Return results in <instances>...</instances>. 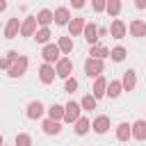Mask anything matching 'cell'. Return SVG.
<instances>
[{
    "mask_svg": "<svg viewBox=\"0 0 146 146\" xmlns=\"http://www.w3.org/2000/svg\"><path fill=\"white\" fill-rule=\"evenodd\" d=\"M98 36H107V30L105 27H98Z\"/></svg>",
    "mask_w": 146,
    "mask_h": 146,
    "instance_id": "8d00e7d4",
    "label": "cell"
},
{
    "mask_svg": "<svg viewBox=\"0 0 146 146\" xmlns=\"http://www.w3.org/2000/svg\"><path fill=\"white\" fill-rule=\"evenodd\" d=\"M11 66V59L9 57H0V68H9Z\"/></svg>",
    "mask_w": 146,
    "mask_h": 146,
    "instance_id": "836d02e7",
    "label": "cell"
},
{
    "mask_svg": "<svg viewBox=\"0 0 146 146\" xmlns=\"http://www.w3.org/2000/svg\"><path fill=\"white\" fill-rule=\"evenodd\" d=\"M34 39H36V43H48V39H50V30H48V27H41V30L34 34Z\"/></svg>",
    "mask_w": 146,
    "mask_h": 146,
    "instance_id": "f1b7e54d",
    "label": "cell"
},
{
    "mask_svg": "<svg viewBox=\"0 0 146 146\" xmlns=\"http://www.w3.org/2000/svg\"><path fill=\"white\" fill-rule=\"evenodd\" d=\"M78 89V80L75 78H66V84H64V91H68V94H73Z\"/></svg>",
    "mask_w": 146,
    "mask_h": 146,
    "instance_id": "1f68e13d",
    "label": "cell"
},
{
    "mask_svg": "<svg viewBox=\"0 0 146 146\" xmlns=\"http://www.w3.org/2000/svg\"><path fill=\"white\" fill-rule=\"evenodd\" d=\"M130 34L132 36H146V23L144 21H132L130 23Z\"/></svg>",
    "mask_w": 146,
    "mask_h": 146,
    "instance_id": "ac0fdd59",
    "label": "cell"
},
{
    "mask_svg": "<svg viewBox=\"0 0 146 146\" xmlns=\"http://www.w3.org/2000/svg\"><path fill=\"white\" fill-rule=\"evenodd\" d=\"M7 9V0H0V11H5Z\"/></svg>",
    "mask_w": 146,
    "mask_h": 146,
    "instance_id": "74e56055",
    "label": "cell"
},
{
    "mask_svg": "<svg viewBox=\"0 0 146 146\" xmlns=\"http://www.w3.org/2000/svg\"><path fill=\"white\" fill-rule=\"evenodd\" d=\"M105 89H107V82H105V78H96V82H94V98H103L105 96Z\"/></svg>",
    "mask_w": 146,
    "mask_h": 146,
    "instance_id": "9a60e30c",
    "label": "cell"
},
{
    "mask_svg": "<svg viewBox=\"0 0 146 146\" xmlns=\"http://www.w3.org/2000/svg\"><path fill=\"white\" fill-rule=\"evenodd\" d=\"M107 5V0H94V11H103Z\"/></svg>",
    "mask_w": 146,
    "mask_h": 146,
    "instance_id": "d6a6232c",
    "label": "cell"
},
{
    "mask_svg": "<svg viewBox=\"0 0 146 146\" xmlns=\"http://www.w3.org/2000/svg\"><path fill=\"white\" fill-rule=\"evenodd\" d=\"M84 2H87V0H71V5H73L75 9H80V7H84Z\"/></svg>",
    "mask_w": 146,
    "mask_h": 146,
    "instance_id": "e575fe53",
    "label": "cell"
},
{
    "mask_svg": "<svg viewBox=\"0 0 146 146\" xmlns=\"http://www.w3.org/2000/svg\"><path fill=\"white\" fill-rule=\"evenodd\" d=\"M18 30H21L18 18H9V23H7V27H5V36H7V39H14V36L18 34Z\"/></svg>",
    "mask_w": 146,
    "mask_h": 146,
    "instance_id": "5bb4252c",
    "label": "cell"
},
{
    "mask_svg": "<svg viewBox=\"0 0 146 146\" xmlns=\"http://www.w3.org/2000/svg\"><path fill=\"white\" fill-rule=\"evenodd\" d=\"M16 146H32V139H30V135H25V132L16 135Z\"/></svg>",
    "mask_w": 146,
    "mask_h": 146,
    "instance_id": "4dcf8cb0",
    "label": "cell"
},
{
    "mask_svg": "<svg viewBox=\"0 0 146 146\" xmlns=\"http://www.w3.org/2000/svg\"><path fill=\"white\" fill-rule=\"evenodd\" d=\"M135 7L137 9H146V0H135Z\"/></svg>",
    "mask_w": 146,
    "mask_h": 146,
    "instance_id": "d590c367",
    "label": "cell"
},
{
    "mask_svg": "<svg viewBox=\"0 0 146 146\" xmlns=\"http://www.w3.org/2000/svg\"><path fill=\"white\" fill-rule=\"evenodd\" d=\"M135 82H137V75H135L132 68H128V71L123 73V80H121L123 89H125V91H132V89H135Z\"/></svg>",
    "mask_w": 146,
    "mask_h": 146,
    "instance_id": "30bf717a",
    "label": "cell"
},
{
    "mask_svg": "<svg viewBox=\"0 0 146 146\" xmlns=\"http://www.w3.org/2000/svg\"><path fill=\"white\" fill-rule=\"evenodd\" d=\"M82 34H84L87 43H91V46L98 41V27H96L94 23H84V30H82Z\"/></svg>",
    "mask_w": 146,
    "mask_h": 146,
    "instance_id": "8992f818",
    "label": "cell"
},
{
    "mask_svg": "<svg viewBox=\"0 0 146 146\" xmlns=\"http://www.w3.org/2000/svg\"><path fill=\"white\" fill-rule=\"evenodd\" d=\"M0 146H2V135H0Z\"/></svg>",
    "mask_w": 146,
    "mask_h": 146,
    "instance_id": "f35d334b",
    "label": "cell"
},
{
    "mask_svg": "<svg viewBox=\"0 0 146 146\" xmlns=\"http://www.w3.org/2000/svg\"><path fill=\"white\" fill-rule=\"evenodd\" d=\"M110 57H112L114 62H123V59H125V48H121V46L112 48V50H110Z\"/></svg>",
    "mask_w": 146,
    "mask_h": 146,
    "instance_id": "4316f807",
    "label": "cell"
},
{
    "mask_svg": "<svg viewBox=\"0 0 146 146\" xmlns=\"http://www.w3.org/2000/svg\"><path fill=\"white\" fill-rule=\"evenodd\" d=\"M84 23H87L84 18H73V21L68 23V32H71L73 36H75V34H80V32L84 30Z\"/></svg>",
    "mask_w": 146,
    "mask_h": 146,
    "instance_id": "ffe728a7",
    "label": "cell"
},
{
    "mask_svg": "<svg viewBox=\"0 0 146 146\" xmlns=\"http://www.w3.org/2000/svg\"><path fill=\"white\" fill-rule=\"evenodd\" d=\"M41 114H43V105H41L39 100H32V103L27 105V116H30V119H39Z\"/></svg>",
    "mask_w": 146,
    "mask_h": 146,
    "instance_id": "2e32d148",
    "label": "cell"
},
{
    "mask_svg": "<svg viewBox=\"0 0 146 146\" xmlns=\"http://www.w3.org/2000/svg\"><path fill=\"white\" fill-rule=\"evenodd\" d=\"M105 9L110 11V16H116V14L121 11V0H107Z\"/></svg>",
    "mask_w": 146,
    "mask_h": 146,
    "instance_id": "83f0119b",
    "label": "cell"
},
{
    "mask_svg": "<svg viewBox=\"0 0 146 146\" xmlns=\"http://www.w3.org/2000/svg\"><path fill=\"white\" fill-rule=\"evenodd\" d=\"M25 68H27V57H18L16 62H11V66H9V75L11 78H21L23 73H25Z\"/></svg>",
    "mask_w": 146,
    "mask_h": 146,
    "instance_id": "7a4b0ae2",
    "label": "cell"
},
{
    "mask_svg": "<svg viewBox=\"0 0 146 146\" xmlns=\"http://www.w3.org/2000/svg\"><path fill=\"white\" fill-rule=\"evenodd\" d=\"M130 137L135 139H146V121H135L130 125Z\"/></svg>",
    "mask_w": 146,
    "mask_h": 146,
    "instance_id": "52a82bcc",
    "label": "cell"
},
{
    "mask_svg": "<svg viewBox=\"0 0 146 146\" xmlns=\"http://www.w3.org/2000/svg\"><path fill=\"white\" fill-rule=\"evenodd\" d=\"M91 55L96 57V59H103V57H107L110 55V48H105V46H91Z\"/></svg>",
    "mask_w": 146,
    "mask_h": 146,
    "instance_id": "cb8c5ba5",
    "label": "cell"
},
{
    "mask_svg": "<svg viewBox=\"0 0 146 146\" xmlns=\"http://www.w3.org/2000/svg\"><path fill=\"white\" fill-rule=\"evenodd\" d=\"M121 89H123V84H121L119 80H112V82L107 84V91H105V94H110V98H116V96L121 94Z\"/></svg>",
    "mask_w": 146,
    "mask_h": 146,
    "instance_id": "44dd1931",
    "label": "cell"
},
{
    "mask_svg": "<svg viewBox=\"0 0 146 146\" xmlns=\"http://www.w3.org/2000/svg\"><path fill=\"white\" fill-rule=\"evenodd\" d=\"M80 107H82V110H87V112H91V110H96V98H94L91 94H87V96L82 98V103H80Z\"/></svg>",
    "mask_w": 146,
    "mask_h": 146,
    "instance_id": "d4e9b609",
    "label": "cell"
},
{
    "mask_svg": "<svg viewBox=\"0 0 146 146\" xmlns=\"http://www.w3.org/2000/svg\"><path fill=\"white\" fill-rule=\"evenodd\" d=\"M128 137H130V125H128V123H119V128H116V139H119V141H128Z\"/></svg>",
    "mask_w": 146,
    "mask_h": 146,
    "instance_id": "7402d4cb",
    "label": "cell"
},
{
    "mask_svg": "<svg viewBox=\"0 0 146 146\" xmlns=\"http://www.w3.org/2000/svg\"><path fill=\"white\" fill-rule=\"evenodd\" d=\"M48 116L55 119V121L64 119V107H62V105H50V107H48Z\"/></svg>",
    "mask_w": 146,
    "mask_h": 146,
    "instance_id": "603a6c76",
    "label": "cell"
},
{
    "mask_svg": "<svg viewBox=\"0 0 146 146\" xmlns=\"http://www.w3.org/2000/svg\"><path fill=\"white\" fill-rule=\"evenodd\" d=\"M39 78H41L43 84H50V82L55 80V68H52L50 64H43V66L39 68Z\"/></svg>",
    "mask_w": 146,
    "mask_h": 146,
    "instance_id": "9c48e42d",
    "label": "cell"
},
{
    "mask_svg": "<svg viewBox=\"0 0 146 146\" xmlns=\"http://www.w3.org/2000/svg\"><path fill=\"white\" fill-rule=\"evenodd\" d=\"M68 18H71V16H68V9H66V7H59V9L52 14V21H55L57 25H68Z\"/></svg>",
    "mask_w": 146,
    "mask_h": 146,
    "instance_id": "4fadbf2b",
    "label": "cell"
},
{
    "mask_svg": "<svg viewBox=\"0 0 146 146\" xmlns=\"http://www.w3.org/2000/svg\"><path fill=\"white\" fill-rule=\"evenodd\" d=\"M41 55H43L46 64H50V62H57V57H59V46H55V43H46Z\"/></svg>",
    "mask_w": 146,
    "mask_h": 146,
    "instance_id": "277c9868",
    "label": "cell"
},
{
    "mask_svg": "<svg viewBox=\"0 0 146 146\" xmlns=\"http://www.w3.org/2000/svg\"><path fill=\"white\" fill-rule=\"evenodd\" d=\"M110 32H112V36H114V39H123V36H125V23L116 18V21L110 25Z\"/></svg>",
    "mask_w": 146,
    "mask_h": 146,
    "instance_id": "8fae6325",
    "label": "cell"
},
{
    "mask_svg": "<svg viewBox=\"0 0 146 146\" xmlns=\"http://www.w3.org/2000/svg\"><path fill=\"white\" fill-rule=\"evenodd\" d=\"M71 71H73V62L71 59H57V68H55V73L59 75V78H68L71 75Z\"/></svg>",
    "mask_w": 146,
    "mask_h": 146,
    "instance_id": "5b68a950",
    "label": "cell"
},
{
    "mask_svg": "<svg viewBox=\"0 0 146 146\" xmlns=\"http://www.w3.org/2000/svg\"><path fill=\"white\" fill-rule=\"evenodd\" d=\"M87 130H89V119L80 116V119L75 121V132H78V135H87Z\"/></svg>",
    "mask_w": 146,
    "mask_h": 146,
    "instance_id": "484cf974",
    "label": "cell"
},
{
    "mask_svg": "<svg viewBox=\"0 0 146 146\" xmlns=\"http://www.w3.org/2000/svg\"><path fill=\"white\" fill-rule=\"evenodd\" d=\"M57 46H59V50H62V52H71V50H73V41H71L68 36H62Z\"/></svg>",
    "mask_w": 146,
    "mask_h": 146,
    "instance_id": "f546056e",
    "label": "cell"
},
{
    "mask_svg": "<svg viewBox=\"0 0 146 146\" xmlns=\"http://www.w3.org/2000/svg\"><path fill=\"white\" fill-rule=\"evenodd\" d=\"M34 30H36V16L25 18V21H23V25H21V34H23V36H32V34H34Z\"/></svg>",
    "mask_w": 146,
    "mask_h": 146,
    "instance_id": "ba28073f",
    "label": "cell"
},
{
    "mask_svg": "<svg viewBox=\"0 0 146 146\" xmlns=\"http://www.w3.org/2000/svg\"><path fill=\"white\" fill-rule=\"evenodd\" d=\"M84 71H87V75H89V78H98V75L103 73V62H100V59H96V57H91V59H87V62H84Z\"/></svg>",
    "mask_w": 146,
    "mask_h": 146,
    "instance_id": "6da1fadb",
    "label": "cell"
},
{
    "mask_svg": "<svg viewBox=\"0 0 146 146\" xmlns=\"http://www.w3.org/2000/svg\"><path fill=\"white\" fill-rule=\"evenodd\" d=\"M94 130H96L98 135L107 132V130H110V119H107V116H96V121H94Z\"/></svg>",
    "mask_w": 146,
    "mask_h": 146,
    "instance_id": "e0dca14e",
    "label": "cell"
},
{
    "mask_svg": "<svg viewBox=\"0 0 146 146\" xmlns=\"http://www.w3.org/2000/svg\"><path fill=\"white\" fill-rule=\"evenodd\" d=\"M36 23H41L43 27H48V25L52 23V11H50V9H41V11L36 14Z\"/></svg>",
    "mask_w": 146,
    "mask_h": 146,
    "instance_id": "d6986e66",
    "label": "cell"
},
{
    "mask_svg": "<svg viewBox=\"0 0 146 146\" xmlns=\"http://www.w3.org/2000/svg\"><path fill=\"white\" fill-rule=\"evenodd\" d=\"M78 119H80V105H78L75 100L66 103V107H64V121L73 123V121H78Z\"/></svg>",
    "mask_w": 146,
    "mask_h": 146,
    "instance_id": "3957f363",
    "label": "cell"
},
{
    "mask_svg": "<svg viewBox=\"0 0 146 146\" xmlns=\"http://www.w3.org/2000/svg\"><path fill=\"white\" fill-rule=\"evenodd\" d=\"M43 132H46V135H59V132H62L59 121H55V119H46V121H43Z\"/></svg>",
    "mask_w": 146,
    "mask_h": 146,
    "instance_id": "7c38bea8",
    "label": "cell"
}]
</instances>
